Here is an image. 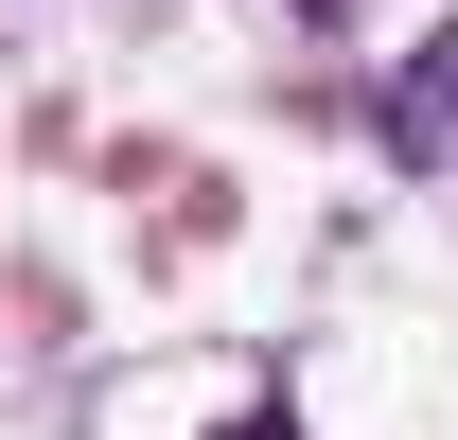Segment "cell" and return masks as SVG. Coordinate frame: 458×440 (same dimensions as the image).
<instances>
[{
    "label": "cell",
    "instance_id": "cell-1",
    "mask_svg": "<svg viewBox=\"0 0 458 440\" xmlns=\"http://www.w3.org/2000/svg\"><path fill=\"white\" fill-rule=\"evenodd\" d=\"M388 123H405V159H441V141H458V36H441V71H405Z\"/></svg>",
    "mask_w": 458,
    "mask_h": 440
},
{
    "label": "cell",
    "instance_id": "cell-2",
    "mask_svg": "<svg viewBox=\"0 0 458 440\" xmlns=\"http://www.w3.org/2000/svg\"><path fill=\"white\" fill-rule=\"evenodd\" d=\"M300 18H352V0H300Z\"/></svg>",
    "mask_w": 458,
    "mask_h": 440
}]
</instances>
